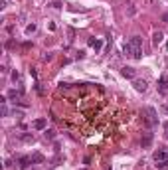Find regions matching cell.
I'll return each mask as SVG.
<instances>
[{"instance_id":"obj_17","label":"cell","mask_w":168,"mask_h":170,"mask_svg":"<svg viewBox=\"0 0 168 170\" xmlns=\"http://www.w3.org/2000/svg\"><path fill=\"white\" fill-rule=\"evenodd\" d=\"M0 113H2V117H6V115H8V107H6V103L0 107Z\"/></svg>"},{"instance_id":"obj_22","label":"cell","mask_w":168,"mask_h":170,"mask_svg":"<svg viewBox=\"0 0 168 170\" xmlns=\"http://www.w3.org/2000/svg\"><path fill=\"white\" fill-rule=\"evenodd\" d=\"M166 50H168V42H166Z\"/></svg>"},{"instance_id":"obj_19","label":"cell","mask_w":168,"mask_h":170,"mask_svg":"<svg viewBox=\"0 0 168 170\" xmlns=\"http://www.w3.org/2000/svg\"><path fill=\"white\" fill-rule=\"evenodd\" d=\"M164 137L168 138V123H164Z\"/></svg>"},{"instance_id":"obj_11","label":"cell","mask_w":168,"mask_h":170,"mask_svg":"<svg viewBox=\"0 0 168 170\" xmlns=\"http://www.w3.org/2000/svg\"><path fill=\"white\" fill-rule=\"evenodd\" d=\"M150 142H152V132H144V137H142V148L150 147Z\"/></svg>"},{"instance_id":"obj_6","label":"cell","mask_w":168,"mask_h":170,"mask_svg":"<svg viewBox=\"0 0 168 170\" xmlns=\"http://www.w3.org/2000/svg\"><path fill=\"white\" fill-rule=\"evenodd\" d=\"M22 95H24V91H22V89H18V91H16V89H10L6 97H8V99H12V101L16 103V101H18L20 97H22Z\"/></svg>"},{"instance_id":"obj_5","label":"cell","mask_w":168,"mask_h":170,"mask_svg":"<svg viewBox=\"0 0 168 170\" xmlns=\"http://www.w3.org/2000/svg\"><path fill=\"white\" fill-rule=\"evenodd\" d=\"M133 85H134V89L139 91V93H144V91H146V87H148L144 79H133Z\"/></svg>"},{"instance_id":"obj_3","label":"cell","mask_w":168,"mask_h":170,"mask_svg":"<svg viewBox=\"0 0 168 170\" xmlns=\"http://www.w3.org/2000/svg\"><path fill=\"white\" fill-rule=\"evenodd\" d=\"M121 75H123V77H127V79H136V69H134V67L125 65L123 69H121Z\"/></svg>"},{"instance_id":"obj_1","label":"cell","mask_w":168,"mask_h":170,"mask_svg":"<svg viewBox=\"0 0 168 170\" xmlns=\"http://www.w3.org/2000/svg\"><path fill=\"white\" fill-rule=\"evenodd\" d=\"M123 52H125V56H129V57L140 59V57H142V38H139V36H133V38L125 44Z\"/></svg>"},{"instance_id":"obj_4","label":"cell","mask_w":168,"mask_h":170,"mask_svg":"<svg viewBox=\"0 0 168 170\" xmlns=\"http://www.w3.org/2000/svg\"><path fill=\"white\" fill-rule=\"evenodd\" d=\"M32 127L36 129V131H44V129L48 127V119H46V117H40V119H36V121L32 123Z\"/></svg>"},{"instance_id":"obj_9","label":"cell","mask_w":168,"mask_h":170,"mask_svg":"<svg viewBox=\"0 0 168 170\" xmlns=\"http://www.w3.org/2000/svg\"><path fill=\"white\" fill-rule=\"evenodd\" d=\"M158 89L164 91V93L168 91V77H166V75H162V77L158 79Z\"/></svg>"},{"instance_id":"obj_16","label":"cell","mask_w":168,"mask_h":170,"mask_svg":"<svg viewBox=\"0 0 168 170\" xmlns=\"http://www.w3.org/2000/svg\"><path fill=\"white\" fill-rule=\"evenodd\" d=\"M22 141L24 142H34V137L30 135V132H26V135H22Z\"/></svg>"},{"instance_id":"obj_20","label":"cell","mask_w":168,"mask_h":170,"mask_svg":"<svg viewBox=\"0 0 168 170\" xmlns=\"http://www.w3.org/2000/svg\"><path fill=\"white\" fill-rule=\"evenodd\" d=\"M162 22H166V24H168V12H166V14H162Z\"/></svg>"},{"instance_id":"obj_14","label":"cell","mask_w":168,"mask_h":170,"mask_svg":"<svg viewBox=\"0 0 168 170\" xmlns=\"http://www.w3.org/2000/svg\"><path fill=\"white\" fill-rule=\"evenodd\" d=\"M36 30H38V26H36V24H28V26H26V34H34Z\"/></svg>"},{"instance_id":"obj_7","label":"cell","mask_w":168,"mask_h":170,"mask_svg":"<svg viewBox=\"0 0 168 170\" xmlns=\"http://www.w3.org/2000/svg\"><path fill=\"white\" fill-rule=\"evenodd\" d=\"M144 111H146V115H148V121H150L152 125H156V123H158V119H156V111H154L152 107H146Z\"/></svg>"},{"instance_id":"obj_18","label":"cell","mask_w":168,"mask_h":170,"mask_svg":"<svg viewBox=\"0 0 168 170\" xmlns=\"http://www.w3.org/2000/svg\"><path fill=\"white\" fill-rule=\"evenodd\" d=\"M20 79V73L18 71H12V81H18Z\"/></svg>"},{"instance_id":"obj_12","label":"cell","mask_w":168,"mask_h":170,"mask_svg":"<svg viewBox=\"0 0 168 170\" xmlns=\"http://www.w3.org/2000/svg\"><path fill=\"white\" fill-rule=\"evenodd\" d=\"M30 162H32V158H30V156H24V158H20V168H22V170H26Z\"/></svg>"},{"instance_id":"obj_15","label":"cell","mask_w":168,"mask_h":170,"mask_svg":"<svg viewBox=\"0 0 168 170\" xmlns=\"http://www.w3.org/2000/svg\"><path fill=\"white\" fill-rule=\"evenodd\" d=\"M46 138H50V141H53V138H56V132H53L52 129H46Z\"/></svg>"},{"instance_id":"obj_13","label":"cell","mask_w":168,"mask_h":170,"mask_svg":"<svg viewBox=\"0 0 168 170\" xmlns=\"http://www.w3.org/2000/svg\"><path fill=\"white\" fill-rule=\"evenodd\" d=\"M32 158V162H44V154H40V152H36V154L30 156Z\"/></svg>"},{"instance_id":"obj_10","label":"cell","mask_w":168,"mask_h":170,"mask_svg":"<svg viewBox=\"0 0 168 170\" xmlns=\"http://www.w3.org/2000/svg\"><path fill=\"white\" fill-rule=\"evenodd\" d=\"M162 40H164V34L162 32H154V36H152V44H154V46H160Z\"/></svg>"},{"instance_id":"obj_8","label":"cell","mask_w":168,"mask_h":170,"mask_svg":"<svg viewBox=\"0 0 168 170\" xmlns=\"http://www.w3.org/2000/svg\"><path fill=\"white\" fill-rule=\"evenodd\" d=\"M87 44H89L91 47H95V52H99L101 47H103V42H101V40H97V38H89V40H87Z\"/></svg>"},{"instance_id":"obj_2","label":"cell","mask_w":168,"mask_h":170,"mask_svg":"<svg viewBox=\"0 0 168 170\" xmlns=\"http://www.w3.org/2000/svg\"><path fill=\"white\" fill-rule=\"evenodd\" d=\"M152 158H154V162H156L158 168H166V166H168V148L166 147H160L158 150H154Z\"/></svg>"},{"instance_id":"obj_21","label":"cell","mask_w":168,"mask_h":170,"mask_svg":"<svg viewBox=\"0 0 168 170\" xmlns=\"http://www.w3.org/2000/svg\"><path fill=\"white\" fill-rule=\"evenodd\" d=\"M162 111H164V113H168V105H162Z\"/></svg>"}]
</instances>
